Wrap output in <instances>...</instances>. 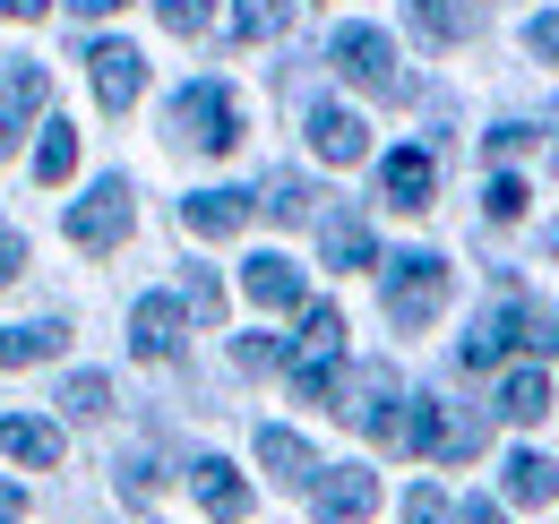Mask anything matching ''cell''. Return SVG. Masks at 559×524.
Here are the masks:
<instances>
[{"instance_id":"cell-1","label":"cell","mask_w":559,"mask_h":524,"mask_svg":"<svg viewBox=\"0 0 559 524\" xmlns=\"http://www.w3.org/2000/svg\"><path fill=\"white\" fill-rule=\"evenodd\" d=\"M379 301H388V327H430L439 310H448V259L439 250H405V259H388V284H379Z\"/></svg>"},{"instance_id":"cell-2","label":"cell","mask_w":559,"mask_h":524,"mask_svg":"<svg viewBox=\"0 0 559 524\" xmlns=\"http://www.w3.org/2000/svg\"><path fill=\"white\" fill-rule=\"evenodd\" d=\"M328 61H336V78H353V86L379 95V104L414 95V78L396 69V44H388L379 26H336V35H328Z\"/></svg>"},{"instance_id":"cell-3","label":"cell","mask_w":559,"mask_h":524,"mask_svg":"<svg viewBox=\"0 0 559 524\" xmlns=\"http://www.w3.org/2000/svg\"><path fill=\"white\" fill-rule=\"evenodd\" d=\"M173 130H181V146H199V155H224V146L241 138V104H233V86H215V78L181 86V95H173Z\"/></svg>"},{"instance_id":"cell-4","label":"cell","mask_w":559,"mask_h":524,"mask_svg":"<svg viewBox=\"0 0 559 524\" xmlns=\"http://www.w3.org/2000/svg\"><path fill=\"white\" fill-rule=\"evenodd\" d=\"M328 404L345 413L353 430H370V439H396V370H388V361H361V370H345Z\"/></svg>"},{"instance_id":"cell-5","label":"cell","mask_w":559,"mask_h":524,"mask_svg":"<svg viewBox=\"0 0 559 524\" xmlns=\"http://www.w3.org/2000/svg\"><path fill=\"white\" fill-rule=\"evenodd\" d=\"M70 241L78 250H121V241H130V181H121V172L95 181V190L70 206Z\"/></svg>"},{"instance_id":"cell-6","label":"cell","mask_w":559,"mask_h":524,"mask_svg":"<svg viewBox=\"0 0 559 524\" xmlns=\"http://www.w3.org/2000/svg\"><path fill=\"white\" fill-rule=\"evenodd\" d=\"M379 508V473L370 464H319V481H310V516L319 524H361Z\"/></svg>"},{"instance_id":"cell-7","label":"cell","mask_w":559,"mask_h":524,"mask_svg":"<svg viewBox=\"0 0 559 524\" xmlns=\"http://www.w3.org/2000/svg\"><path fill=\"white\" fill-rule=\"evenodd\" d=\"M52 104V78H44V61H9L0 69V155H17V138H26V121Z\"/></svg>"},{"instance_id":"cell-8","label":"cell","mask_w":559,"mask_h":524,"mask_svg":"<svg viewBox=\"0 0 559 524\" xmlns=\"http://www.w3.org/2000/svg\"><path fill=\"white\" fill-rule=\"evenodd\" d=\"M86 78H95V104H104V112H130V104L146 95L139 44H86Z\"/></svg>"},{"instance_id":"cell-9","label":"cell","mask_w":559,"mask_h":524,"mask_svg":"<svg viewBox=\"0 0 559 524\" xmlns=\"http://www.w3.org/2000/svg\"><path fill=\"white\" fill-rule=\"evenodd\" d=\"M250 215H259V190H190L181 198V224H190L199 241H233Z\"/></svg>"},{"instance_id":"cell-10","label":"cell","mask_w":559,"mask_h":524,"mask_svg":"<svg viewBox=\"0 0 559 524\" xmlns=\"http://www.w3.org/2000/svg\"><path fill=\"white\" fill-rule=\"evenodd\" d=\"M130 353L139 361H173L181 353V301L173 293H146L139 310H130Z\"/></svg>"},{"instance_id":"cell-11","label":"cell","mask_w":559,"mask_h":524,"mask_svg":"<svg viewBox=\"0 0 559 524\" xmlns=\"http://www.w3.org/2000/svg\"><path fill=\"white\" fill-rule=\"evenodd\" d=\"M430 190H439V164H430L421 146H396V155L379 164V198H388V206L421 215V206H430Z\"/></svg>"},{"instance_id":"cell-12","label":"cell","mask_w":559,"mask_h":524,"mask_svg":"<svg viewBox=\"0 0 559 524\" xmlns=\"http://www.w3.org/2000/svg\"><path fill=\"white\" fill-rule=\"evenodd\" d=\"M241 293L259 310H301V266L284 259V250H259V259L241 266Z\"/></svg>"},{"instance_id":"cell-13","label":"cell","mask_w":559,"mask_h":524,"mask_svg":"<svg viewBox=\"0 0 559 524\" xmlns=\"http://www.w3.org/2000/svg\"><path fill=\"white\" fill-rule=\"evenodd\" d=\"M190 490H199V508H207L215 524L250 516V481H241V473H233L224 456H199V464H190Z\"/></svg>"},{"instance_id":"cell-14","label":"cell","mask_w":559,"mask_h":524,"mask_svg":"<svg viewBox=\"0 0 559 524\" xmlns=\"http://www.w3.org/2000/svg\"><path fill=\"white\" fill-rule=\"evenodd\" d=\"M319 250H328V266H379V241H370V224L353 215V206H328L319 215Z\"/></svg>"},{"instance_id":"cell-15","label":"cell","mask_w":559,"mask_h":524,"mask_svg":"<svg viewBox=\"0 0 559 524\" xmlns=\"http://www.w3.org/2000/svg\"><path fill=\"white\" fill-rule=\"evenodd\" d=\"M310 146H319L328 164H361V155H370V130L353 121L345 104H310Z\"/></svg>"},{"instance_id":"cell-16","label":"cell","mask_w":559,"mask_h":524,"mask_svg":"<svg viewBox=\"0 0 559 524\" xmlns=\"http://www.w3.org/2000/svg\"><path fill=\"white\" fill-rule=\"evenodd\" d=\"M499 490H508L516 508H551V499H559V464L534 456V448H516V456H508V473H499Z\"/></svg>"},{"instance_id":"cell-17","label":"cell","mask_w":559,"mask_h":524,"mask_svg":"<svg viewBox=\"0 0 559 524\" xmlns=\"http://www.w3.org/2000/svg\"><path fill=\"white\" fill-rule=\"evenodd\" d=\"M259 464L276 473L284 490H310V481H319V456H310V439H293V430H259Z\"/></svg>"},{"instance_id":"cell-18","label":"cell","mask_w":559,"mask_h":524,"mask_svg":"<svg viewBox=\"0 0 559 524\" xmlns=\"http://www.w3.org/2000/svg\"><path fill=\"white\" fill-rule=\"evenodd\" d=\"M52 353H70V327H61V319H35V327H0V370L52 361Z\"/></svg>"},{"instance_id":"cell-19","label":"cell","mask_w":559,"mask_h":524,"mask_svg":"<svg viewBox=\"0 0 559 524\" xmlns=\"http://www.w3.org/2000/svg\"><path fill=\"white\" fill-rule=\"evenodd\" d=\"M490 0H414V26L430 35V44H465L474 26H483Z\"/></svg>"},{"instance_id":"cell-20","label":"cell","mask_w":559,"mask_h":524,"mask_svg":"<svg viewBox=\"0 0 559 524\" xmlns=\"http://www.w3.org/2000/svg\"><path fill=\"white\" fill-rule=\"evenodd\" d=\"M0 448L17 464H61V430L35 421V413H9V421H0Z\"/></svg>"},{"instance_id":"cell-21","label":"cell","mask_w":559,"mask_h":524,"mask_svg":"<svg viewBox=\"0 0 559 524\" xmlns=\"http://www.w3.org/2000/svg\"><path fill=\"white\" fill-rule=\"evenodd\" d=\"M70 172H78V130H70V121H44V138H35V181L61 190Z\"/></svg>"},{"instance_id":"cell-22","label":"cell","mask_w":559,"mask_h":524,"mask_svg":"<svg viewBox=\"0 0 559 524\" xmlns=\"http://www.w3.org/2000/svg\"><path fill=\"white\" fill-rule=\"evenodd\" d=\"M336 379H345V353H293V388H301V404H328Z\"/></svg>"},{"instance_id":"cell-23","label":"cell","mask_w":559,"mask_h":524,"mask_svg":"<svg viewBox=\"0 0 559 524\" xmlns=\"http://www.w3.org/2000/svg\"><path fill=\"white\" fill-rule=\"evenodd\" d=\"M499 413H508V421H543V413H551V379H543V370H516V379L499 388Z\"/></svg>"},{"instance_id":"cell-24","label":"cell","mask_w":559,"mask_h":524,"mask_svg":"<svg viewBox=\"0 0 559 524\" xmlns=\"http://www.w3.org/2000/svg\"><path fill=\"white\" fill-rule=\"evenodd\" d=\"M284 17H293V0H233V35H241V44L284 35Z\"/></svg>"},{"instance_id":"cell-25","label":"cell","mask_w":559,"mask_h":524,"mask_svg":"<svg viewBox=\"0 0 559 524\" xmlns=\"http://www.w3.org/2000/svg\"><path fill=\"white\" fill-rule=\"evenodd\" d=\"M508 327H516V344H534V353H559V310H543V301H516Z\"/></svg>"},{"instance_id":"cell-26","label":"cell","mask_w":559,"mask_h":524,"mask_svg":"<svg viewBox=\"0 0 559 524\" xmlns=\"http://www.w3.org/2000/svg\"><path fill=\"white\" fill-rule=\"evenodd\" d=\"M301 353H345V319L328 301H301Z\"/></svg>"},{"instance_id":"cell-27","label":"cell","mask_w":559,"mask_h":524,"mask_svg":"<svg viewBox=\"0 0 559 524\" xmlns=\"http://www.w3.org/2000/svg\"><path fill=\"white\" fill-rule=\"evenodd\" d=\"M508 344H516V327H508V310H490L483 327L465 335V370H483V361H499V353H508Z\"/></svg>"},{"instance_id":"cell-28","label":"cell","mask_w":559,"mask_h":524,"mask_svg":"<svg viewBox=\"0 0 559 524\" xmlns=\"http://www.w3.org/2000/svg\"><path fill=\"white\" fill-rule=\"evenodd\" d=\"M259 206H267L276 224H301V215H310V181H301V172H276V181H267V198H259Z\"/></svg>"},{"instance_id":"cell-29","label":"cell","mask_w":559,"mask_h":524,"mask_svg":"<svg viewBox=\"0 0 559 524\" xmlns=\"http://www.w3.org/2000/svg\"><path fill=\"white\" fill-rule=\"evenodd\" d=\"M61 404H70L78 421H104V413H112V388H104V379H95V370H78L70 388H61Z\"/></svg>"},{"instance_id":"cell-30","label":"cell","mask_w":559,"mask_h":524,"mask_svg":"<svg viewBox=\"0 0 559 524\" xmlns=\"http://www.w3.org/2000/svg\"><path fill=\"white\" fill-rule=\"evenodd\" d=\"M155 17H164V35H207L215 0H155Z\"/></svg>"},{"instance_id":"cell-31","label":"cell","mask_w":559,"mask_h":524,"mask_svg":"<svg viewBox=\"0 0 559 524\" xmlns=\"http://www.w3.org/2000/svg\"><path fill=\"white\" fill-rule=\"evenodd\" d=\"M224 310V284H215L207 266H190V284H181V319H215Z\"/></svg>"},{"instance_id":"cell-32","label":"cell","mask_w":559,"mask_h":524,"mask_svg":"<svg viewBox=\"0 0 559 524\" xmlns=\"http://www.w3.org/2000/svg\"><path fill=\"white\" fill-rule=\"evenodd\" d=\"M405 524H456V508H448V490H405Z\"/></svg>"},{"instance_id":"cell-33","label":"cell","mask_w":559,"mask_h":524,"mask_svg":"<svg viewBox=\"0 0 559 524\" xmlns=\"http://www.w3.org/2000/svg\"><path fill=\"white\" fill-rule=\"evenodd\" d=\"M233 361H241L250 379H267V370L284 361V344H276V335H241V344H233Z\"/></svg>"},{"instance_id":"cell-34","label":"cell","mask_w":559,"mask_h":524,"mask_svg":"<svg viewBox=\"0 0 559 524\" xmlns=\"http://www.w3.org/2000/svg\"><path fill=\"white\" fill-rule=\"evenodd\" d=\"M483 206H490V215H499V224H516V215H525V181H516V172H499Z\"/></svg>"},{"instance_id":"cell-35","label":"cell","mask_w":559,"mask_h":524,"mask_svg":"<svg viewBox=\"0 0 559 524\" xmlns=\"http://www.w3.org/2000/svg\"><path fill=\"white\" fill-rule=\"evenodd\" d=\"M525 52H534V61H559V9H543V17L525 26Z\"/></svg>"},{"instance_id":"cell-36","label":"cell","mask_w":559,"mask_h":524,"mask_svg":"<svg viewBox=\"0 0 559 524\" xmlns=\"http://www.w3.org/2000/svg\"><path fill=\"white\" fill-rule=\"evenodd\" d=\"M155 481H164L155 456H121V490H130V499H155Z\"/></svg>"},{"instance_id":"cell-37","label":"cell","mask_w":559,"mask_h":524,"mask_svg":"<svg viewBox=\"0 0 559 524\" xmlns=\"http://www.w3.org/2000/svg\"><path fill=\"white\" fill-rule=\"evenodd\" d=\"M17 266H26V241H17V233H0V284H17Z\"/></svg>"},{"instance_id":"cell-38","label":"cell","mask_w":559,"mask_h":524,"mask_svg":"<svg viewBox=\"0 0 559 524\" xmlns=\"http://www.w3.org/2000/svg\"><path fill=\"white\" fill-rule=\"evenodd\" d=\"M26 516V490H17V481H0V524H17Z\"/></svg>"},{"instance_id":"cell-39","label":"cell","mask_w":559,"mask_h":524,"mask_svg":"<svg viewBox=\"0 0 559 524\" xmlns=\"http://www.w3.org/2000/svg\"><path fill=\"white\" fill-rule=\"evenodd\" d=\"M465 524H508V516H499L490 499H465Z\"/></svg>"},{"instance_id":"cell-40","label":"cell","mask_w":559,"mask_h":524,"mask_svg":"<svg viewBox=\"0 0 559 524\" xmlns=\"http://www.w3.org/2000/svg\"><path fill=\"white\" fill-rule=\"evenodd\" d=\"M52 0H0V17H44Z\"/></svg>"},{"instance_id":"cell-41","label":"cell","mask_w":559,"mask_h":524,"mask_svg":"<svg viewBox=\"0 0 559 524\" xmlns=\"http://www.w3.org/2000/svg\"><path fill=\"white\" fill-rule=\"evenodd\" d=\"M78 17H112V9H130V0H70Z\"/></svg>"},{"instance_id":"cell-42","label":"cell","mask_w":559,"mask_h":524,"mask_svg":"<svg viewBox=\"0 0 559 524\" xmlns=\"http://www.w3.org/2000/svg\"><path fill=\"white\" fill-rule=\"evenodd\" d=\"M551 250H559V233H551Z\"/></svg>"}]
</instances>
